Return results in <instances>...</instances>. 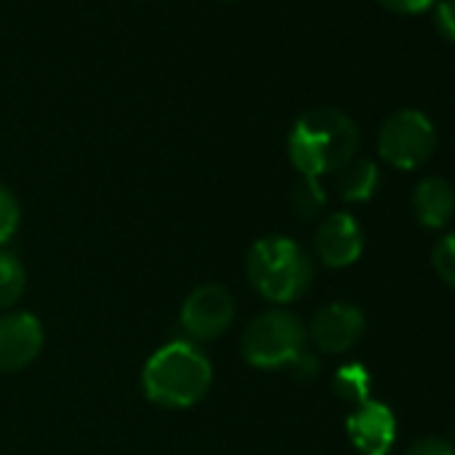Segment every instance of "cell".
Returning a JSON list of instances; mask_svg holds the SVG:
<instances>
[{"label": "cell", "instance_id": "obj_1", "mask_svg": "<svg viewBox=\"0 0 455 455\" xmlns=\"http://www.w3.org/2000/svg\"><path fill=\"white\" fill-rule=\"evenodd\" d=\"M356 124L335 108H316L303 113L295 121L287 142L292 166L308 180L338 172L356 156Z\"/></svg>", "mask_w": 455, "mask_h": 455}, {"label": "cell", "instance_id": "obj_2", "mask_svg": "<svg viewBox=\"0 0 455 455\" xmlns=\"http://www.w3.org/2000/svg\"><path fill=\"white\" fill-rule=\"evenodd\" d=\"M212 383L209 359L190 343H166L158 348L142 372V386L150 402L161 407H190Z\"/></svg>", "mask_w": 455, "mask_h": 455}, {"label": "cell", "instance_id": "obj_3", "mask_svg": "<svg viewBox=\"0 0 455 455\" xmlns=\"http://www.w3.org/2000/svg\"><path fill=\"white\" fill-rule=\"evenodd\" d=\"M252 287L271 303H290L300 298L314 279V266L300 244L287 236L260 239L247 258Z\"/></svg>", "mask_w": 455, "mask_h": 455}, {"label": "cell", "instance_id": "obj_4", "mask_svg": "<svg viewBox=\"0 0 455 455\" xmlns=\"http://www.w3.org/2000/svg\"><path fill=\"white\" fill-rule=\"evenodd\" d=\"M242 354L260 370H292L306 356V330L298 316L287 311H268L244 330Z\"/></svg>", "mask_w": 455, "mask_h": 455}, {"label": "cell", "instance_id": "obj_5", "mask_svg": "<svg viewBox=\"0 0 455 455\" xmlns=\"http://www.w3.org/2000/svg\"><path fill=\"white\" fill-rule=\"evenodd\" d=\"M436 148V129L431 118L420 110H396L391 113L378 134V153L386 164L396 169L423 166Z\"/></svg>", "mask_w": 455, "mask_h": 455}, {"label": "cell", "instance_id": "obj_6", "mask_svg": "<svg viewBox=\"0 0 455 455\" xmlns=\"http://www.w3.org/2000/svg\"><path fill=\"white\" fill-rule=\"evenodd\" d=\"M234 322V298L220 284H201L182 306V327L196 340H212Z\"/></svg>", "mask_w": 455, "mask_h": 455}, {"label": "cell", "instance_id": "obj_7", "mask_svg": "<svg viewBox=\"0 0 455 455\" xmlns=\"http://www.w3.org/2000/svg\"><path fill=\"white\" fill-rule=\"evenodd\" d=\"M346 431L362 455H388L396 436V418L383 402H362L346 418Z\"/></svg>", "mask_w": 455, "mask_h": 455}, {"label": "cell", "instance_id": "obj_8", "mask_svg": "<svg viewBox=\"0 0 455 455\" xmlns=\"http://www.w3.org/2000/svg\"><path fill=\"white\" fill-rule=\"evenodd\" d=\"M44 346V330L33 314H12L0 319V372L28 367Z\"/></svg>", "mask_w": 455, "mask_h": 455}, {"label": "cell", "instance_id": "obj_9", "mask_svg": "<svg viewBox=\"0 0 455 455\" xmlns=\"http://www.w3.org/2000/svg\"><path fill=\"white\" fill-rule=\"evenodd\" d=\"M362 247H364L362 228L346 212L327 217L316 231V255L330 268L354 266L362 255Z\"/></svg>", "mask_w": 455, "mask_h": 455}, {"label": "cell", "instance_id": "obj_10", "mask_svg": "<svg viewBox=\"0 0 455 455\" xmlns=\"http://www.w3.org/2000/svg\"><path fill=\"white\" fill-rule=\"evenodd\" d=\"M362 332H364V316L356 306L348 303H332L322 308L311 324L314 343L327 354L348 351L351 346H356Z\"/></svg>", "mask_w": 455, "mask_h": 455}, {"label": "cell", "instance_id": "obj_11", "mask_svg": "<svg viewBox=\"0 0 455 455\" xmlns=\"http://www.w3.org/2000/svg\"><path fill=\"white\" fill-rule=\"evenodd\" d=\"M412 212L420 225L442 228L455 214V188L442 177H426L412 193Z\"/></svg>", "mask_w": 455, "mask_h": 455}, {"label": "cell", "instance_id": "obj_12", "mask_svg": "<svg viewBox=\"0 0 455 455\" xmlns=\"http://www.w3.org/2000/svg\"><path fill=\"white\" fill-rule=\"evenodd\" d=\"M335 174H338L335 177L338 193L346 201H367V198H372V193H375V188L380 182L378 166L370 158H351Z\"/></svg>", "mask_w": 455, "mask_h": 455}, {"label": "cell", "instance_id": "obj_13", "mask_svg": "<svg viewBox=\"0 0 455 455\" xmlns=\"http://www.w3.org/2000/svg\"><path fill=\"white\" fill-rule=\"evenodd\" d=\"M332 388L335 394L343 399V402H351V404H362L370 399V372L364 370V364L359 362H351V364H343L335 378H332Z\"/></svg>", "mask_w": 455, "mask_h": 455}, {"label": "cell", "instance_id": "obj_14", "mask_svg": "<svg viewBox=\"0 0 455 455\" xmlns=\"http://www.w3.org/2000/svg\"><path fill=\"white\" fill-rule=\"evenodd\" d=\"M25 268L14 255L0 252V308H6L12 303L20 300V295L25 292Z\"/></svg>", "mask_w": 455, "mask_h": 455}, {"label": "cell", "instance_id": "obj_15", "mask_svg": "<svg viewBox=\"0 0 455 455\" xmlns=\"http://www.w3.org/2000/svg\"><path fill=\"white\" fill-rule=\"evenodd\" d=\"M431 266H434L436 276L455 290V234H447L444 239H439L434 244Z\"/></svg>", "mask_w": 455, "mask_h": 455}, {"label": "cell", "instance_id": "obj_16", "mask_svg": "<svg viewBox=\"0 0 455 455\" xmlns=\"http://www.w3.org/2000/svg\"><path fill=\"white\" fill-rule=\"evenodd\" d=\"M324 201L327 198H324V190H322L319 180H308V177H303V182L295 188V196H292V206L303 217H314L324 206Z\"/></svg>", "mask_w": 455, "mask_h": 455}, {"label": "cell", "instance_id": "obj_17", "mask_svg": "<svg viewBox=\"0 0 455 455\" xmlns=\"http://www.w3.org/2000/svg\"><path fill=\"white\" fill-rule=\"evenodd\" d=\"M20 225V204L9 188L0 185V244L9 242Z\"/></svg>", "mask_w": 455, "mask_h": 455}, {"label": "cell", "instance_id": "obj_18", "mask_svg": "<svg viewBox=\"0 0 455 455\" xmlns=\"http://www.w3.org/2000/svg\"><path fill=\"white\" fill-rule=\"evenodd\" d=\"M434 25L444 41L455 44V0H436L434 4Z\"/></svg>", "mask_w": 455, "mask_h": 455}, {"label": "cell", "instance_id": "obj_19", "mask_svg": "<svg viewBox=\"0 0 455 455\" xmlns=\"http://www.w3.org/2000/svg\"><path fill=\"white\" fill-rule=\"evenodd\" d=\"M404 455H455V450L450 442H444L439 436H423V439L412 442Z\"/></svg>", "mask_w": 455, "mask_h": 455}, {"label": "cell", "instance_id": "obj_20", "mask_svg": "<svg viewBox=\"0 0 455 455\" xmlns=\"http://www.w3.org/2000/svg\"><path fill=\"white\" fill-rule=\"evenodd\" d=\"M434 4L436 0H378V6L394 14H420V12L434 9Z\"/></svg>", "mask_w": 455, "mask_h": 455}]
</instances>
